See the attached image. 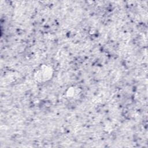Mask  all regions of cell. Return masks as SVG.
I'll list each match as a JSON object with an SVG mask.
<instances>
[{"label":"cell","mask_w":148,"mask_h":148,"mask_svg":"<svg viewBox=\"0 0 148 148\" xmlns=\"http://www.w3.org/2000/svg\"><path fill=\"white\" fill-rule=\"evenodd\" d=\"M51 69L46 66L44 69H42L41 71H40V73H39V76H41L40 79L42 78L43 79H49L50 76H51Z\"/></svg>","instance_id":"cell-1"}]
</instances>
